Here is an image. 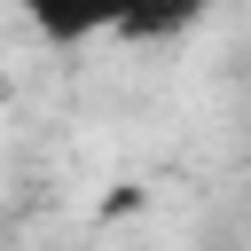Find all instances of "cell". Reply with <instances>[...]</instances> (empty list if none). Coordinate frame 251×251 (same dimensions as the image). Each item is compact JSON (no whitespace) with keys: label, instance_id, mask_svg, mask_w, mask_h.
<instances>
[{"label":"cell","instance_id":"1","mask_svg":"<svg viewBox=\"0 0 251 251\" xmlns=\"http://www.w3.org/2000/svg\"><path fill=\"white\" fill-rule=\"evenodd\" d=\"M16 8L47 47H86V39H110L118 24V0H16Z\"/></svg>","mask_w":251,"mask_h":251},{"label":"cell","instance_id":"2","mask_svg":"<svg viewBox=\"0 0 251 251\" xmlns=\"http://www.w3.org/2000/svg\"><path fill=\"white\" fill-rule=\"evenodd\" d=\"M204 8H212V0H118L110 39H126V47H165V39L196 31V24H204Z\"/></svg>","mask_w":251,"mask_h":251}]
</instances>
